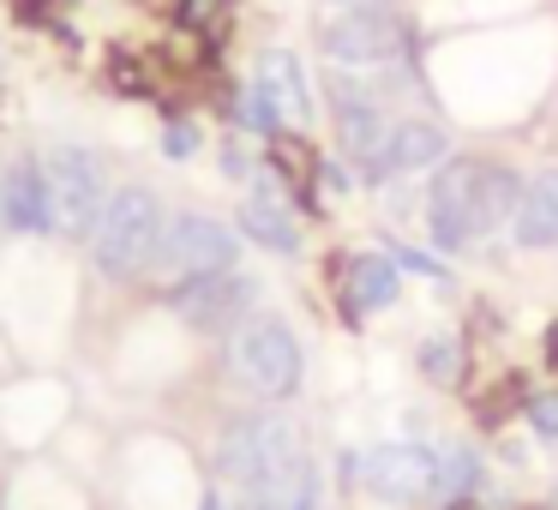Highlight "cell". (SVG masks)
<instances>
[{
    "mask_svg": "<svg viewBox=\"0 0 558 510\" xmlns=\"http://www.w3.org/2000/svg\"><path fill=\"white\" fill-rule=\"evenodd\" d=\"M522 205V174L486 157H457L438 169L433 193H426V222H433L438 253H462L481 234H498Z\"/></svg>",
    "mask_w": 558,
    "mask_h": 510,
    "instance_id": "6da1fadb",
    "label": "cell"
},
{
    "mask_svg": "<svg viewBox=\"0 0 558 510\" xmlns=\"http://www.w3.org/2000/svg\"><path fill=\"white\" fill-rule=\"evenodd\" d=\"M217 474L241 493H301L313 462H306V438L289 414H246L222 433Z\"/></svg>",
    "mask_w": 558,
    "mask_h": 510,
    "instance_id": "7a4b0ae2",
    "label": "cell"
},
{
    "mask_svg": "<svg viewBox=\"0 0 558 510\" xmlns=\"http://www.w3.org/2000/svg\"><path fill=\"white\" fill-rule=\"evenodd\" d=\"M162 229H169L162 198L150 193V186H121V193H109L97 229H90V258H97V270L114 282L145 277V270L157 265Z\"/></svg>",
    "mask_w": 558,
    "mask_h": 510,
    "instance_id": "3957f363",
    "label": "cell"
},
{
    "mask_svg": "<svg viewBox=\"0 0 558 510\" xmlns=\"http://www.w3.org/2000/svg\"><path fill=\"white\" fill-rule=\"evenodd\" d=\"M229 366H234V378H241L253 397H265V402H282V397H294L301 390V337H294L282 318H270V313H253L241 330H234V342H229Z\"/></svg>",
    "mask_w": 558,
    "mask_h": 510,
    "instance_id": "277c9868",
    "label": "cell"
},
{
    "mask_svg": "<svg viewBox=\"0 0 558 510\" xmlns=\"http://www.w3.org/2000/svg\"><path fill=\"white\" fill-rule=\"evenodd\" d=\"M43 181H49V229L61 234H90L109 205V174H102V157L85 145H54L49 162H43Z\"/></svg>",
    "mask_w": 558,
    "mask_h": 510,
    "instance_id": "5b68a950",
    "label": "cell"
},
{
    "mask_svg": "<svg viewBox=\"0 0 558 510\" xmlns=\"http://www.w3.org/2000/svg\"><path fill=\"white\" fill-rule=\"evenodd\" d=\"M234 258H241V234H234L229 222L205 217V210H181V217H169L162 246H157V270L174 277V282L210 277V270H234Z\"/></svg>",
    "mask_w": 558,
    "mask_h": 510,
    "instance_id": "8992f818",
    "label": "cell"
},
{
    "mask_svg": "<svg viewBox=\"0 0 558 510\" xmlns=\"http://www.w3.org/2000/svg\"><path fill=\"white\" fill-rule=\"evenodd\" d=\"M349 474L385 505H421L438 498V450L426 445H373L361 457H342Z\"/></svg>",
    "mask_w": 558,
    "mask_h": 510,
    "instance_id": "52a82bcc",
    "label": "cell"
},
{
    "mask_svg": "<svg viewBox=\"0 0 558 510\" xmlns=\"http://www.w3.org/2000/svg\"><path fill=\"white\" fill-rule=\"evenodd\" d=\"M318 49L337 66H385L409 49V25H402L390 7H342L325 31H318Z\"/></svg>",
    "mask_w": 558,
    "mask_h": 510,
    "instance_id": "ba28073f",
    "label": "cell"
},
{
    "mask_svg": "<svg viewBox=\"0 0 558 510\" xmlns=\"http://www.w3.org/2000/svg\"><path fill=\"white\" fill-rule=\"evenodd\" d=\"M169 306L186 318L193 330H241L246 318H253V306H258V282L246 277V270H210V277H186V282H174V294H169Z\"/></svg>",
    "mask_w": 558,
    "mask_h": 510,
    "instance_id": "9c48e42d",
    "label": "cell"
},
{
    "mask_svg": "<svg viewBox=\"0 0 558 510\" xmlns=\"http://www.w3.org/2000/svg\"><path fill=\"white\" fill-rule=\"evenodd\" d=\"M337 138L354 162H361L366 181H385V138H390V121L366 90H349L337 85Z\"/></svg>",
    "mask_w": 558,
    "mask_h": 510,
    "instance_id": "30bf717a",
    "label": "cell"
},
{
    "mask_svg": "<svg viewBox=\"0 0 558 510\" xmlns=\"http://www.w3.org/2000/svg\"><path fill=\"white\" fill-rule=\"evenodd\" d=\"M0 222L13 234H43L49 229V181H43V162L19 157L13 169L0 174Z\"/></svg>",
    "mask_w": 558,
    "mask_h": 510,
    "instance_id": "8fae6325",
    "label": "cell"
},
{
    "mask_svg": "<svg viewBox=\"0 0 558 510\" xmlns=\"http://www.w3.org/2000/svg\"><path fill=\"white\" fill-rule=\"evenodd\" d=\"M510 234L529 253H553L558 246V169H541L534 181H522V205L510 217Z\"/></svg>",
    "mask_w": 558,
    "mask_h": 510,
    "instance_id": "7c38bea8",
    "label": "cell"
},
{
    "mask_svg": "<svg viewBox=\"0 0 558 510\" xmlns=\"http://www.w3.org/2000/svg\"><path fill=\"white\" fill-rule=\"evenodd\" d=\"M445 133L433 121H390V138H385V181L390 174H421L433 162H445Z\"/></svg>",
    "mask_w": 558,
    "mask_h": 510,
    "instance_id": "4fadbf2b",
    "label": "cell"
},
{
    "mask_svg": "<svg viewBox=\"0 0 558 510\" xmlns=\"http://www.w3.org/2000/svg\"><path fill=\"white\" fill-rule=\"evenodd\" d=\"M241 234L258 241L265 253H301V229H294L289 205L277 198V186H258V193L241 205Z\"/></svg>",
    "mask_w": 558,
    "mask_h": 510,
    "instance_id": "5bb4252c",
    "label": "cell"
},
{
    "mask_svg": "<svg viewBox=\"0 0 558 510\" xmlns=\"http://www.w3.org/2000/svg\"><path fill=\"white\" fill-rule=\"evenodd\" d=\"M402 289V270L397 258H378V253H361L349 265V313H385Z\"/></svg>",
    "mask_w": 558,
    "mask_h": 510,
    "instance_id": "9a60e30c",
    "label": "cell"
},
{
    "mask_svg": "<svg viewBox=\"0 0 558 510\" xmlns=\"http://www.w3.org/2000/svg\"><path fill=\"white\" fill-rule=\"evenodd\" d=\"M258 85L270 90V97H277V109L282 114H294V121H301V114H313V97H306V73H301V61H294V54H265V66H258Z\"/></svg>",
    "mask_w": 558,
    "mask_h": 510,
    "instance_id": "2e32d148",
    "label": "cell"
},
{
    "mask_svg": "<svg viewBox=\"0 0 558 510\" xmlns=\"http://www.w3.org/2000/svg\"><path fill=\"white\" fill-rule=\"evenodd\" d=\"M481 481V457L474 450H445L438 457V505H457L462 493H474Z\"/></svg>",
    "mask_w": 558,
    "mask_h": 510,
    "instance_id": "e0dca14e",
    "label": "cell"
},
{
    "mask_svg": "<svg viewBox=\"0 0 558 510\" xmlns=\"http://www.w3.org/2000/svg\"><path fill=\"white\" fill-rule=\"evenodd\" d=\"M421 366H426V378H433V385H457V373H462V349L450 337H433L421 349Z\"/></svg>",
    "mask_w": 558,
    "mask_h": 510,
    "instance_id": "ac0fdd59",
    "label": "cell"
},
{
    "mask_svg": "<svg viewBox=\"0 0 558 510\" xmlns=\"http://www.w3.org/2000/svg\"><path fill=\"white\" fill-rule=\"evenodd\" d=\"M241 121L253 126V133H277V126H282V109H277V97H270L265 85H253V90L241 97Z\"/></svg>",
    "mask_w": 558,
    "mask_h": 510,
    "instance_id": "d6986e66",
    "label": "cell"
},
{
    "mask_svg": "<svg viewBox=\"0 0 558 510\" xmlns=\"http://www.w3.org/2000/svg\"><path fill=\"white\" fill-rule=\"evenodd\" d=\"M522 414H529L534 438H558V390H534V397L522 402Z\"/></svg>",
    "mask_w": 558,
    "mask_h": 510,
    "instance_id": "ffe728a7",
    "label": "cell"
},
{
    "mask_svg": "<svg viewBox=\"0 0 558 510\" xmlns=\"http://www.w3.org/2000/svg\"><path fill=\"white\" fill-rule=\"evenodd\" d=\"M162 150H169V157H193V150H198V133H193V126H169Z\"/></svg>",
    "mask_w": 558,
    "mask_h": 510,
    "instance_id": "44dd1931",
    "label": "cell"
},
{
    "mask_svg": "<svg viewBox=\"0 0 558 510\" xmlns=\"http://www.w3.org/2000/svg\"><path fill=\"white\" fill-rule=\"evenodd\" d=\"M397 270H421V277H445V270H438V258H426V253H409V246H397Z\"/></svg>",
    "mask_w": 558,
    "mask_h": 510,
    "instance_id": "7402d4cb",
    "label": "cell"
},
{
    "mask_svg": "<svg viewBox=\"0 0 558 510\" xmlns=\"http://www.w3.org/2000/svg\"><path fill=\"white\" fill-rule=\"evenodd\" d=\"M217 7H222V0H186V19H193V25H205V19L217 13Z\"/></svg>",
    "mask_w": 558,
    "mask_h": 510,
    "instance_id": "603a6c76",
    "label": "cell"
},
{
    "mask_svg": "<svg viewBox=\"0 0 558 510\" xmlns=\"http://www.w3.org/2000/svg\"><path fill=\"white\" fill-rule=\"evenodd\" d=\"M546 361H553V366H558V325H553V330H546Z\"/></svg>",
    "mask_w": 558,
    "mask_h": 510,
    "instance_id": "cb8c5ba5",
    "label": "cell"
}]
</instances>
